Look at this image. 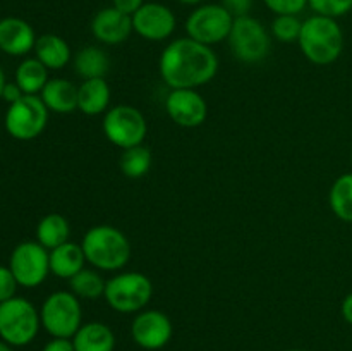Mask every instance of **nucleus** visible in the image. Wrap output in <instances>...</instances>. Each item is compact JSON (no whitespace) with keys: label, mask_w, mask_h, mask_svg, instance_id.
I'll return each instance as SVG.
<instances>
[{"label":"nucleus","mask_w":352,"mask_h":351,"mask_svg":"<svg viewBox=\"0 0 352 351\" xmlns=\"http://www.w3.org/2000/svg\"><path fill=\"white\" fill-rule=\"evenodd\" d=\"M160 76L170 89H196L212 81L219 72V57L212 47L192 38H177L162 52Z\"/></svg>","instance_id":"obj_1"},{"label":"nucleus","mask_w":352,"mask_h":351,"mask_svg":"<svg viewBox=\"0 0 352 351\" xmlns=\"http://www.w3.org/2000/svg\"><path fill=\"white\" fill-rule=\"evenodd\" d=\"M298 43L309 62L329 65L336 62L344 50L342 28L333 17L315 14L302 21Z\"/></svg>","instance_id":"obj_2"},{"label":"nucleus","mask_w":352,"mask_h":351,"mask_svg":"<svg viewBox=\"0 0 352 351\" xmlns=\"http://www.w3.org/2000/svg\"><path fill=\"white\" fill-rule=\"evenodd\" d=\"M81 248L85 251L86 262L96 270H120L131 258V243L126 234L107 224L86 231Z\"/></svg>","instance_id":"obj_3"},{"label":"nucleus","mask_w":352,"mask_h":351,"mask_svg":"<svg viewBox=\"0 0 352 351\" xmlns=\"http://www.w3.org/2000/svg\"><path fill=\"white\" fill-rule=\"evenodd\" d=\"M40 312L21 296L0 303V337L9 346H26L40 330Z\"/></svg>","instance_id":"obj_4"},{"label":"nucleus","mask_w":352,"mask_h":351,"mask_svg":"<svg viewBox=\"0 0 352 351\" xmlns=\"http://www.w3.org/2000/svg\"><path fill=\"white\" fill-rule=\"evenodd\" d=\"M153 296L150 277L141 272H122L107 281L105 301L119 313H136L144 310Z\"/></svg>","instance_id":"obj_5"},{"label":"nucleus","mask_w":352,"mask_h":351,"mask_svg":"<svg viewBox=\"0 0 352 351\" xmlns=\"http://www.w3.org/2000/svg\"><path fill=\"white\" fill-rule=\"evenodd\" d=\"M41 326L52 337H74L82 326V308L72 291H55L43 301L40 310Z\"/></svg>","instance_id":"obj_6"},{"label":"nucleus","mask_w":352,"mask_h":351,"mask_svg":"<svg viewBox=\"0 0 352 351\" xmlns=\"http://www.w3.org/2000/svg\"><path fill=\"white\" fill-rule=\"evenodd\" d=\"M227 41L234 55L246 64L261 62L272 48V38L267 28L253 16L236 17Z\"/></svg>","instance_id":"obj_7"},{"label":"nucleus","mask_w":352,"mask_h":351,"mask_svg":"<svg viewBox=\"0 0 352 351\" xmlns=\"http://www.w3.org/2000/svg\"><path fill=\"white\" fill-rule=\"evenodd\" d=\"M234 17L222 3H201L186 19V33L203 45L226 41L232 30Z\"/></svg>","instance_id":"obj_8"},{"label":"nucleus","mask_w":352,"mask_h":351,"mask_svg":"<svg viewBox=\"0 0 352 351\" xmlns=\"http://www.w3.org/2000/svg\"><path fill=\"white\" fill-rule=\"evenodd\" d=\"M47 105L40 95H24L16 103L9 105L6 112V131L19 141H31L40 136L48 123Z\"/></svg>","instance_id":"obj_9"},{"label":"nucleus","mask_w":352,"mask_h":351,"mask_svg":"<svg viewBox=\"0 0 352 351\" xmlns=\"http://www.w3.org/2000/svg\"><path fill=\"white\" fill-rule=\"evenodd\" d=\"M102 127L107 140L124 150L143 145L148 133L144 116L131 105H116L107 110Z\"/></svg>","instance_id":"obj_10"},{"label":"nucleus","mask_w":352,"mask_h":351,"mask_svg":"<svg viewBox=\"0 0 352 351\" xmlns=\"http://www.w3.org/2000/svg\"><path fill=\"white\" fill-rule=\"evenodd\" d=\"M17 284L23 288H36L50 274V251L38 241H23L12 250L9 258Z\"/></svg>","instance_id":"obj_11"},{"label":"nucleus","mask_w":352,"mask_h":351,"mask_svg":"<svg viewBox=\"0 0 352 351\" xmlns=\"http://www.w3.org/2000/svg\"><path fill=\"white\" fill-rule=\"evenodd\" d=\"M165 110L168 117L181 127L201 126L208 116V105L201 93L196 89H170L165 98Z\"/></svg>","instance_id":"obj_12"},{"label":"nucleus","mask_w":352,"mask_h":351,"mask_svg":"<svg viewBox=\"0 0 352 351\" xmlns=\"http://www.w3.org/2000/svg\"><path fill=\"white\" fill-rule=\"evenodd\" d=\"M174 12L160 2H144L143 7L133 14V30L148 41H162L175 31Z\"/></svg>","instance_id":"obj_13"},{"label":"nucleus","mask_w":352,"mask_h":351,"mask_svg":"<svg viewBox=\"0 0 352 351\" xmlns=\"http://www.w3.org/2000/svg\"><path fill=\"white\" fill-rule=\"evenodd\" d=\"M131 334L138 346L144 350H160L170 341L172 322L160 310H141L133 320Z\"/></svg>","instance_id":"obj_14"},{"label":"nucleus","mask_w":352,"mask_h":351,"mask_svg":"<svg viewBox=\"0 0 352 351\" xmlns=\"http://www.w3.org/2000/svg\"><path fill=\"white\" fill-rule=\"evenodd\" d=\"M133 17L120 12L116 7L98 10L91 21V33L105 45H119L133 33Z\"/></svg>","instance_id":"obj_15"},{"label":"nucleus","mask_w":352,"mask_h":351,"mask_svg":"<svg viewBox=\"0 0 352 351\" xmlns=\"http://www.w3.org/2000/svg\"><path fill=\"white\" fill-rule=\"evenodd\" d=\"M36 34L31 24L21 17H3L0 19V50L12 57H23L34 50Z\"/></svg>","instance_id":"obj_16"},{"label":"nucleus","mask_w":352,"mask_h":351,"mask_svg":"<svg viewBox=\"0 0 352 351\" xmlns=\"http://www.w3.org/2000/svg\"><path fill=\"white\" fill-rule=\"evenodd\" d=\"M40 98L50 112L71 114L78 109V86L67 79H48Z\"/></svg>","instance_id":"obj_17"},{"label":"nucleus","mask_w":352,"mask_h":351,"mask_svg":"<svg viewBox=\"0 0 352 351\" xmlns=\"http://www.w3.org/2000/svg\"><path fill=\"white\" fill-rule=\"evenodd\" d=\"M110 86L105 78L85 79L78 86V109L86 116H98L109 110Z\"/></svg>","instance_id":"obj_18"},{"label":"nucleus","mask_w":352,"mask_h":351,"mask_svg":"<svg viewBox=\"0 0 352 351\" xmlns=\"http://www.w3.org/2000/svg\"><path fill=\"white\" fill-rule=\"evenodd\" d=\"M86 257L81 244L67 243L50 250V272L60 279H72L85 268Z\"/></svg>","instance_id":"obj_19"},{"label":"nucleus","mask_w":352,"mask_h":351,"mask_svg":"<svg viewBox=\"0 0 352 351\" xmlns=\"http://www.w3.org/2000/svg\"><path fill=\"white\" fill-rule=\"evenodd\" d=\"M34 54H36L38 61L52 71L64 69L67 62L71 61V47L64 38L54 33L41 34L36 38Z\"/></svg>","instance_id":"obj_20"},{"label":"nucleus","mask_w":352,"mask_h":351,"mask_svg":"<svg viewBox=\"0 0 352 351\" xmlns=\"http://www.w3.org/2000/svg\"><path fill=\"white\" fill-rule=\"evenodd\" d=\"M76 351H113L116 336L112 329L102 322L82 323L72 337Z\"/></svg>","instance_id":"obj_21"},{"label":"nucleus","mask_w":352,"mask_h":351,"mask_svg":"<svg viewBox=\"0 0 352 351\" xmlns=\"http://www.w3.org/2000/svg\"><path fill=\"white\" fill-rule=\"evenodd\" d=\"M69 234H71V226L60 213H48L36 226V241L48 251L67 243Z\"/></svg>","instance_id":"obj_22"},{"label":"nucleus","mask_w":352,"mask_h":351,"mask_svg":"<svg viewBox=\"0 0 352 351\" xmlns=\"http://www.w3.org/2000/svg\"><path fill=\"white\" fill-rule=\"evenodd\" d=\"M110 69V61L105 52L98 47L81 48L74 57V71L76 74L85 79L105 78Z\"/></svg>","instance_id":"obj_23"},{"label":"nucleus","mask_w":352,"mask_h":351,"mask_svg":"<svg viewBox=\"0 0 352 351\" xmlns=\"http://www.w3.org/2000/svg\"><path fill=\"white\" fill-rule=\"evenodd\" d=\"M16 83L24 95H38L48 83V69L34 58H26L16 69Z\"/></svg>","instance_id":"obj_24"},{"label":"nucleus","mask_w":352,"mask_h":351,"mask_svg":"<svg viewBox=\"0 0 352 351\" xmlns=\"http://www.w3.org/2000/svg\"><path fill=\"white\" fill-rule=\"evenodd\" d=\"M329 203L337 219L352 222V172L339 176L329 193Z\"/></svg>","instance_id":"obj_25"},{"label":"nucleus","mask_w":352,"mask_h":351,"mask_svg":"<svg viewBox=\"0 0 352 351\" xmlns=\"http://www.w3.org/2000/svg\"><path fill=\"white\" fill-rule=\"evenodd\" d=\"M69 282H71V291L79 299H96L105 295L107 281L91 268H82L74 277L69 279Z\"/></svg>","instance_id":"obj_26"},{"label":"nucleus","mask_w":352,"mask_h":351,"mask_svg":"<svg viewBox=\"0 0 352 351\" xmlns=\"http://www.w3.org/2000/svg\"><path fill=\"white\" fill-rule=\"evenodd\" d=\"M151 160H153L151 151L143 145H138V147L127 148V150L122 151V155H120V171L126 178L140 179L150 171Z\"/></svg>","instance_id":"obj_27"},{"label":"nucleus","mask_w":352,"mask_h":351,"mask_svg":"<svg viewBox=\"0 0 352 351\" xmlns=\"http://www.w3.org/2000/svg\"><path fill=\"white\" fill-rule=\"evenodd\" d=\"M302 21L298 16H275L272 23V34L282 43H292L299 40Z\"/></svg>","instance_id":"obj_28"},{"label":"nucleus","mask_w":352,"mask_h":351,"mask_svg":"<svg viewBox=\"0 0 352 351\" xmlns=\"http://www.w3.org/2000/svg\"><path fill=\"white\" fill-rule=\"evenodd\" d=\"M313 12L327 17H342L352 10V0H308Z\"/></svg>","instance_id":"obj_29"},{"label":"nucleus","mask_w":352,"mask_h":351,"mask_svg":"<svg viewBox=\"0 0 352 351\" xmlns=\"http://www.w3.org/2000/svg\"><path fill=\"white\" fill-rule=\"evenodd\" d=\"M263 3L275 16H298L308 7V0H263Z\"/></svg>","instance_id":"obj_30"},{"label":"nucleus","mask_w":352,"mask_h":351,"mask_svg":"<svg viewBox=\"0 0 352 351\" xmlns=\"http://www.w3.org/2000/svg\"><path fill=\"white\" fill-rule=\"evenodd\" d=\"M17 281L14 277L12 270L6 265H0V303L14 298L17 291Z\"/></svg>","instance_id":"obj_31"},{"label":"nucleus","mask_w":352,"mask_h":351,"mask_svg":"<svg viewBox=\"0 0 352 351\" xmlns=\"http://www.w3.org/2000/svg\"><path fill=\"white\" fill-rule=\"evenodd\" d=\"M222 6L232 14V17L250 16V10L253 7V0H222Z\"/></svg>","instance_id":"obj_32"},{"label":"nucleus","mask_w":352,"mask_h":351,"mask_svg":"<svg viewBox=\"0 0 352 351\" xmlns=\"http://www.w3.org/2000/svg\"><path fill=\"white\" fill-rule=\"evenodd\" d=\"M143 3L144 0H112V7L131 17L143 7Z\"/></svg>","instance_id":"obj_33"},{"label":"nucleus","mask_w":352,"mask_h":351,"mask_svg":"<svg viewBox=\"0 0 352 351\" xmlns=\"http://www.w3.org/2000/svg\"><path fill=\"white\" fill-rule=\"evenodd\" d=\"M23 96H24V92L19 88V85H17L16 81L6 83V86H3V92H2V100H6L9 105H12V103H16L17 100H21Z\"/></svg>","instance_id":"obj_34"},{"label":"nucleus","mask_w":352,"mask_h":351,"mask_svg":"<svg viewBox=\"0 0 352 351\" xmlns=\"http://www.w3.org/2000/svg\"><path fill=\"white\" fill-rule=\"evenodd\" d=\"M43 351H76L74 343L67 337H54L52 341H48L45 344Z\"/></svg>","instance_id":"obj_35"},{"label":"nucleus","mask_w":352,"mask_h":351,"mask_svg":"<svg viewBox=\"0 0 352 351\" xmlns=\"http://www.w3.org/2000/svg\"><path fill=\"white\" fill-rule=\"evenodd\" d=\"M340 312H342L344 320L352 326V292H349V295L344 298L342 306H340Z\"/></svg>","instance_id":"obj_36"},{"label":"nucleus","mask_w":352,"mask_h":351,"mask_svg":"<svg viewBox=\"0 0 352 351\" xmlns=\"http://www.w3.org/2000/svg\"><path fill=\"white\" fill-rule=\"evenodd\" d=\"M177 2L184 3V6H201L203 0H177Z\"/></svg>","instance_id":"obj_37"},{"label":"nucleus","mask_w":352,"mask_h":351,"mask_svg":"<svg viewBox=\"0 0 352 351\" xmlns=\"http://www.w3.org/2000/svg\"><path fill=\"white\" fill-rule=\"evenodd\" d=\"M6 74H3V71L0 69V98H2V92H3V86H6Z\"/></svg>","instance_id":"obj_38"},{"label":"nucleus","mask_w":352,"mask_h":351,"mask_svg":"<svg viewBox=\"0 0 352 351\" xmlns=\"http://www.w3.org/2000/svg\"><path fill=\"white\" fill-rule=\"evenodd\" d=\"M0 351H12V350H10L9 344L3 343V341H0Z\"/></svg>","instance_id":"obj_39"},{"label":"nucleus","mask_w":352,"mask_h":351,"mask_svg":"<svg viewBox=\"0 0 352 351\" xmlns=\"http://www.w3.org/2000/svg\"><path fill=\"white\" fill-rule=\"evenodd\" d=\"M289 351H305V350H289Z\"/></svg>","instance_id":"obj_40"},{"label":"nucleus","mask_w":352,"mask_h":351,"mask_svg":"<svg viewBox=\"0 0 352 351\" xmlns=\"http://www.w3.org/2000/svg\"><path fill=\"white\" fill-rule=\"evenodd\" d=\"M351 165H352V151H351Z\"/></svg>","instance_id":"obj_41"}]
</instances>
